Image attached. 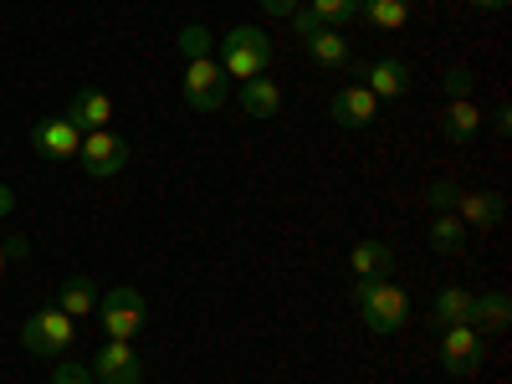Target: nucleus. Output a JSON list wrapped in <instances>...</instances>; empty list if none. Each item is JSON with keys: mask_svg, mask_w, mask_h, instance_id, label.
Instances as JSON below:
<instances>
[{"mask_svg": "<svg viewBox=\"0 0 512 384\" xmlns=\"http://www.w3.org/2000/svg\"><path fill=\"white\" fill-rule=\"evenodd\" d=\"M354 303L369 333H400L410 318V297L390 282V277H359L354 282Z\"/></svg>", "mask_w": 512, "mask_h": 384, "instance_id": "1", "label": "nucleus"}, {"mask_svg": "<svg viewBox=\"0 0 512 384\" xmlns=\"http://www.w3.org/2000/svg\"><path fill=\"white\" fill-rule=\"evenodd\" d=\"M272 67V36L262 26H231L221 36V72L236 82H251Z\"/></svg>", "mask_w": 512, "mask_h": 384, "instance_id": "2", "label": "nucleus"}, {"mask_svg": "<svg viewBox=\"0 0 512 384\" xmlns=\"http://www.w3.org/2000/svg\"><path fill=\"white\" fill-rule=\"evenodd\" d=\"M77 338V318H67L62 308H41L21 323V344L36 354V359H62Z\"/></svg>", "mask_w": 512, "mask_h": 384, "instance_id": "3", "label": "nucleus"}, {"mask_svg": "<svg viewBox=\"0 0 512 384\" xmlns=\"http://www.w3.org/2000/svg\"><path fill=\"white\" fill-rule=\"evenodd\" d=\"M144 318H149V308H144L139 287H113V292L98 297V323H103L108 338H134L144 328Z\"/></svg>", "mask_w": 512, "mask_h": 384, "instance_id": "4", "label": "nucleus"}, {"mask_svg": "<svg viewBox=\"0 0 512 384\" xmlns=\"http://www.w3.org/2000/svg\"><path fill=\"white\" fill-rule=\"evenodd\" d=\"M436 333H441V369H446V374L466 379V374L482 369L487 349H482V333H477L472 323H446V328H436Z\"/></svg>", "mask_w": 512, "mask_h": 384, "instance_id": "5", "label": "nucleus"}, {"mask_svg": "<svg viewBox=\"0 0 512 384\" xmlns=\"http://www.w3.org/2000/svg\"><path fill=\"white\" fill-rule=\"evenodd\" d=\"M82 169H88L93 180H113L128 169V144L113 134V128H93V134H82V149H77Z\"/></svg>", "mask_w": 512, "mask_h": 384, "instance_id": "6", "label": "nucleus"}, {"mask_svg": "<svg viewBox=\"0 0 512 384\" xmlns=\"http://www.w3.org/2000/svg\"><path fill=\"white\" fill-rule=\"evenodd\" d=\"M185 103L195 113H216L226 103V72H221V62H210V57L185 62Z\"/></svg>", "mask_w": 512, "mask_h": 384, "instance_id": "7", "label": "nucleus"}, {"mask_svg": "<svg viewBox=\"0 0 512 384\" xmlns=\"http://www.w3.org/2000/svg\"><path fill=\"white\" fill-rule=\"evenodd\" d=\"M93 379H103V384H144V359L134 354L128 338H108V344L98 349V359H93Z\"/></svg>", "mask_w": 512, "mask_h": 384, "instance_id": "8", "label": "nucleus"}, {"mask_svg": "<svg viewBox=\"0 0 512 384\" xmlns=\"http://www.w3.org/2000/svg\"><path fill=\"white\" fill-rule=\"evenodd\" d=\"M328 113H333L338 128H369V123L379 118V98L364 88V82H354V88H338V93H333Z\"/></svg>", "mask_w": 512, "mask_h": 384, "instance_id": "9", "label": "nucleus"}, {"mask_svg": "<svg viewBox=\"0 0 512 384\" xmlns=\"http://www.w3.org/2000/svg\"><path fill=\"white\" fill-rule=\"evenodd\" d=\"M31 144H36L41 159H72V154L82 149V134H77L67 118H41V123L31 128Z\"/></svg>", "mask_w": 512, "mask_h": 384, "instance_id": "10", "label": "nucleus"}, {"mask_svg": "<svg viewBox=\"0 0 512 384\" xmlns=\"http://www.w3.org/2000/svg\"><path fill=\"white\" fill-rule=\"evenodd\" d=\"M67 123L77 128V134H93V128H108V123H113V98H108V93H98V88H82V93H72Z\"/></svg>", "mask_w": 512, "mask_h": 384, "instance_id": "11", "label": "nucleus"}, {"mask_svg": "<svg viewBox=\"0 0 512 384\" xmlns=\"http://www.w3.org/2000/svg\"><path fill=\"white\" fill-rule=\"evenodd\" d=\"M359 72H364V88H369L374 98H400V93H410V67L395 62V57L369 62V67H359Z\"/></svg>", "mask_w": 512, "mask_h": 384, "instance_id": "12", "label": "nucleus"}, {"mask_svg": "<svg viewBox=\"0 0 512 384\" xmlns=\"http://www.w3.org/2000/svg\"><path fill=\"white\" fill-rule=\"evenodd\" d=\"M303 52H308L318 67H333V72L354 62V52H349L344 31H328V26H318V31H308V36H303Z\"/></svg>", "mask_w": 512, "mask_h": 384, "instance_id": "13", "label": "nucleus"}, {"mask_svg": "<svg viewBox=\"0 0 512 384\" xmlns=\"http://www.w3.org/2000/svg\"><path fill=\"white\" fill-rule=\"evenodd\" d=\"M456 216L466 226L492 231V226H502V195H492V190H461L456 195Z\"/></svg>", "mask_w": 512, "mask_h": 384, "instance_id": "14", "label": "nucleus"}, {"mask_svg": "<svg viewBox=\"0 0 512 384\" xmlns=\"http://www.w3.org/2000/svg\"><path fill=\"white\" fill-rule=\"evenodd\" d=\"M477 128H482V108L466 103V98H451V108L441 113V139L461 149V144H472Z\"/></svg>", "mask_w": 512, "mask_h": 384, "instance_id": "15", "label": "nucleus"}, {"mask_svg": "<svg viewBox=\"0 0 512 384\" xmlns=\"http://www.w3.org/2000/svg\"><path fill=\"white\" fill-rule=\"evenodd\" d=\"M466 323H472L477 333H502L512 323V297L507 292H482L472 297V313H466Z\"/></svg>", "mask_w": 512, "mask_h": 384, "instance_id": "16", "label": "nucleus"}, {"mask_svg": "<svg viewBox=\"0 0 512 384\" xmlns=\"http://www.w3.org/2000/svg\"><path fill=\"white\" fill-rule=\"evenodd\" d=\"M282 108V88L272 77H251V82H241V113L246 118H272Z\"/></svg>", "mask_w": 512, "mask_h": 384, "instance_id": "17", "label": "nucleus"}, {"mask_svg": "<svg viewBox=\"0 0 512 384\" xmlns=\"http://www.w3.org/2000/svg\"><path fill=\"white\" fill-rule=\"evenodd\" d=\"M349 267H354L359 277H390V272H395V251L384 246V241H359V246L349 251Z\"/></svg>", "mask_w": 512, "mask_h": 384, "instance_id": "18", "label": "nucleus"}, {"mask_svg": "<svg viewBox=\"0 0 512 384\" xmlns=\"http://www.w3.org/2000/svg\"><path fill=\"white\" fill-rule=\"evenodd\" d=\"M466 313H472V292H466V287H441L436 303H431V328L466 323Z\"/></svg>", "mask_w": 512, "mask_h": 384, "instance_id": "19", "label": "nucleus"}, {"mask_svg": "<svg viewBox=\"0 0 512 384\" xmlns=\"http://www.w3.org/2000/svg\"><path fill=\"white\" fill-rule=\"evenodd\" d=\"M57 308H62L67 318H88V313H98V287H93V277H67Z\"/></svg>", "mask_w": 512, "mask_h": 384, "instance_id": "20", "label": "nucleus"}, {"mask_svg": "<svg viewBox=\"0 0 512 384\" xmlns=\"http://www.w3.org/2000/svg\"><path fill=\"white\" fill-rule=\"evenodd\" d=\"M359 16L379 31H400L410 21V0H359Z\"/></svg>", "mask_w": 512, "mask_h": 384, "instance_id": "21", "label": "nucleus"}, {"mask_svg": "<svg viewBox=\"0 0 512 384\" xmlns=\"http://www.w3.org/2000/svg\"><path fill=\"white\" fill-rule=\"evenodd\" d=\"M431 246L441 256H456L466 246V221L456 216V210H436V221H431Z\"/></svg>", "mask_w": 512, "mask_h": 384, "instance_id": "22", "label": "nucleus"}, {"mask_svg": "<svg viewBox=\"0 0 512 384\" xmlns=\"http://www.w3.org/2000/svg\"><path fill=\"white\" fill-rule=\"evenodd\" d=\"M308 11L328 26V31H349L359 21V0H308Z\"/></svg>", "mask_w": 512, "mask_h": 384, "instance_id": "23", "label": "nucleus"}, {"mask_svg": "<svg viewBox=\"0 0 512 384\" xmlns=\"http://www.w3.org/2000/svg\"><path fill=\"white\" fill-rule=\"evenodd\" d=\"M210 47H216V41H210V31H205V26H185V31H180V52H185V62L210 57Z\"/></svg>", "mask_w": 512, "mask_h": 384, "instance_id": "24", "label": "nucleus"}, {"mask_svg": "<svg viewBox=\"0 0 512 384\" xmlns=\"http://www.w3.org/2000/svg\"><path fill=\"white\" fill-rule=\"evenodd\" d=\"M52 384H93V369L77 359H57L52 364Z\"/></svg>", "mask_w": 512, "mask_h": 384, "instance_id": "25", "label": "nucleus"}, {"mask_svg": "<svg viewBox=\"0 0 512 384\" xmlns=\"http://www.w3.org/2000/svg\"><path fill=\"white\" fill-rule=\"evenodd\" d=\"M456 195H461V190H456L451 180H436V185H431V205H436V210H456Z\"/></svg>", "mask_w": 512, "mask_h": 384, "instance_id": "26", "label": "nucleus"}, {"mask_svg": "<svg viewBox=\"0 0 512 384\" xmlns=\"http://www.w3.org/2000/svg\"><path fill=\"white\" fill-rule=\"evenodd\" d=\"M446 93H451V98H466V93H472V72L451 67V72H446Z\"/></svg>", "mask_w": 512, "mask_h": 384, "instance_id": "27", "label": "nucleus"}, {"mask_svg": "<svg viewBox=\"0 0 512 384\" xmlns=\"http://www.w3.org/2000/svg\"><path fill=\"white\" fill-rule=\"evenodd\" d=\"M256 6H262L267 16H277V21H292V11L303 6V0H256Z\"/></svg>", "mask_w": 512, "mask_h": 384, "instance_id": "28", "label": "nucleus"}, {"mask_svg": "<svg viewBox=\"0 0 512 384\" xmlns=\"http://www.w3.org/2000/svg\"><path fill=\"white\" fill-rule=\"evenodd\" d=\"M0 251H6V262H21V256H31V241H26V236H11Z\"/></svg>", "mask_w": 512, "mask_h": 384, "instance_id": "29", "label": "nucleus"}, {"mask_svg": "<svg viewBox=\"0 0 512 384\" xmlns=\"http://www.w3.org/2000/svg\"><path fill=\"white\" fill-rule=\"evenodd\" d=\"M11 210H16V195H11V185H0V221H6Z\"/></svg>", "mask_w": 512, "mask_h": 384, "instance_id": "30", "label": "nucleus"}, {"mask_svg": "<svg viewBox=\"0 0 512 384\" xmlns=\"http://www.w3.org/2000/svg\"><path fill=\"white\" fill-rule=\"evenodd\" d=\"M472 6H477V11H507L512 0H472Z\"/></svg>", "mask_w": 512, "mask_h": 384, "instance_id": "31", "label": "nucleus"}, {"mask_svg": "<svg viewBox=\"0 0 512 384\" xmlns=\"http://www.w3.org/2000/svg\"><path fill=\"white\" fill-rule=\"evenodd\" d=\"M0 272H6V251H0Z\"/></svg>", "mask_w": 512, "mask_h": 384, "instance_id": "32", "label": "nucleus"}]
</instances>
